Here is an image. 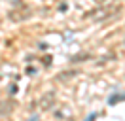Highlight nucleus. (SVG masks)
Returning a JSON list of instances; mask_svg holds the SVG:
<instances>
[{
  "instance_id": "f03ea898",
  "label": "nucleus",
  "mask_w": 125,
  "mask_h": 121,
  "mask_svg": "<svg viewBox=\"0 0 125 121\" xmlns=\"http://www.w3.org/2000/svg\"><path fill=\"white\" fill-rule=\"evenodd\" d=\"M119 100H125V93H112L108 98V104L110 106H116Z\"/></svg>"
},
{
  "instance_id": "f257e3e1",
  "label": "nucleus",
  "mask_w": 125,
  "mask_h": 121,
  "mask_svg": "<svg viewBox=\"0 0 125 121\" xmlns=\"http://www.w3.org/2000/svg\"><path fill=\"white\" fill-rule=\"evenodd\" d=\"M55 100V93H49V97L47 95H44V98H42V102H40V106L44 108V110H47V108H51V104H53Z\"/></svg>"
},
{
  "instance_id": "7ed1b4c3",
  "label": "nucleus",
  "mask_w": 125,
  "mask_h": 121,
  "mask_svg": "<svg viewBox=\"0 0 125 121\" xmlns=\"http://www.w3.org/2000/svg\"><path fill=\"white\" fill-rule=\"evenodd\" d=\"M95 119H97V113H89L85 117V121H95Z\"/></svg>"
}]
</instances>
